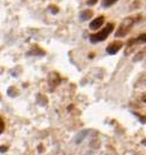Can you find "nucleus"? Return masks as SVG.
Returning <instances> with one entry per match:
<instances>
[{"label": "nucleus", "mask_w": 146, "mask_h": 155, "mask_svg": "<svg viewBox=\"0 0 146 155\" xmlns=\"http://www.w3.org/2000/svg\"><path fill=\"white\" fill-rule=\"evenodd\" d=\"M143 43H146V34H140L137 38L129 41L128 42V48L133 45V44H143Z\"/></svg>", "instance_id": "5"}, {"label": "nucleus", "mask_w": 146, "mask_h": 155, "mask_svg": "<svg viewBox=\"0 0 146 155\" xmlns=\"http://www.w3.org/2000/svg\"><path fill=\"white\" fill-rule=\"evenodd\" d=\"M117 0H103L102 1V6L103 7H110L113 4H115Z\"/></svg>", "instance_id": "8"}, {"label": "nucleus", "mask_w": 146, "mask_h": 155, "mask_svg": "<svg viewBox=\"0 0 146 155\" xmlns=\"http://www.w3.org/2000/svg\"><path fill=\"white\" fill-rule=\"evenodd\" d=\"M6 151H7V147H6V146H2V147H1V153H5Z\"/></svg>", "instance_id": "12"}, {"label": "nucleus", "mask_w": 146, "mask_h": 155, "mask_svg": "<svg viewBox=\"0 0 146 155\" xmlns=\"http://www.w3.org/2000/svg\"><path fill=\"white\" fill-rule=\"evenodd\" d=\"M115 27L114 23H108L105 28L102 30H100L99 32L96 34H93L89 36V41L92 43H99V42H103L108 38V36L110 35V32L113 31V29Z\"/></svg>", "instance_id": "2"}, {"label": "nucleus", "mask_w": 146, "mask_h": 155, "mask_svg": "<svg viewBox=\"0 0 146 155\" xmlns=\"http://www.w3.org/2000/svg\"><path fill=\"white\" fill-rule=\"evenodd\" d=\"M103 22H105V16L101 15V16L94 19L93 21L89 23V28L92 29V30H96V29L101 28V26L103 25Z\"/></svg>", "instance_id": "4"}, {"label": "nucleus", "mask_w": 146, "mask_h": 155, "mask_svg": "<svg viewBox=\"0 0 146 155\" xmlns=\"http://www.w3.org/2000/svg\"><path fill=\"white\" fill-rule=\"evenodd\" d=\"M49 9L51 11V13H52V14H57V13L59 12L58 7H56L54 5H50V6H49Z\"/></svg>", "instance_id": "9"}, {"label": "nucleus", "mask_w": 146, "mask_h": 155, "mask_svg": "<svg viewBox=\"0 0 146 155\" xmlns=\"http://www.w3.org/2000/svg\"><path fill=\"white\" fill-rule=\"evenodd\" d=\"M142 143H143V145H145V146H146V139H144V140L142 141Z\"/></svg>", "instance_id": "13"}, {"label": "nucleus", "mask_w": 146, "mask_h": 155, "mask_svg": "<svg viewBox=\"0 0 146 155\" xmlns=\"http://www.w3.org/2000/svg\"><path fill=\"white\" fill-rule=\"evenodd\" d=\"M92 16H93V12L91 9H85V11H82L80 13V20L81 21H86V20L92 19Z\"/></svg>", "instance_id": "7"}, {"label": "nucleus", "mask_w": 146, "mask_h": 155, "mask_svg": "<svg viewBox=\"0 0 146 155\" xmlns=\"http://www.w3.org/2000/svg\"><path fill=\"white\" fill-rule=\"evenodd\" d=\"M140 20H142V15L140 14H136V15H132V16L125 17V19L122 21V23L120 25L118 29L116 30L115 36H116V37H124V36H126V35L129 34L130 29L133 27V25H136V23H137L138 21H140Z\"/></svg>", "instance_id": "1"}, {"label": "nucleus", "mask_w": 146, "mask_h": 155, "mask_svg": "<svg viewBox=\"0 0 146 155\" xmlns=\"http://www.w3.org/2000/svg\"><path fill=\"white\" fill-rule=\"evenodd\" d=\"M122 48H123V42L115 41V42L110 43V44L107 46V52H108L109 55H116Z\"/></svg>", "instance_id": "3"}, {"label": "nucleus", "mask_w": 146, "mask_h": 155, "mask_svg": "<svg viewBox=\"0 0 146 155\" xmlns=\"http://www.w3.org/2000/svg\"><path fill=\"white\" fill-rule=\"evenodd\" d=\"M96 2H97V0H88V1H87V4L91 5V6H92V5H95Z\"/></svg>", "instance_id": "11"}, {"label": "nucleus", "mask_w": 146, "mask_h": 155, "mask_svg": "<svg viewBox=\"0 0 146 155\" xmlns=\"http://www.w3.org/2000/svg\"><path fill=\"white\" fill-rule=\"evenodd\" d=\"M0 122H1L0 123V132H4V130H5V122H4L2 118L0 119Z\"/></svg>", "instance_id": "10"}, {"label": "nucleus", "mask_w": 146, "mask_h": 155, "mask_svg": "<svg viewBox=\"0 0 146 155\" xmlns=\"http://www.w3.org/2000/svg\"><path fill=\"white\" fill-rule=\"evenodd\" d=\"M60 82V78H59V75H58V73H51L50 75H49V84L51 86H58V84Z\"/></svg>", "instance_id": "6"}]
</instances>
